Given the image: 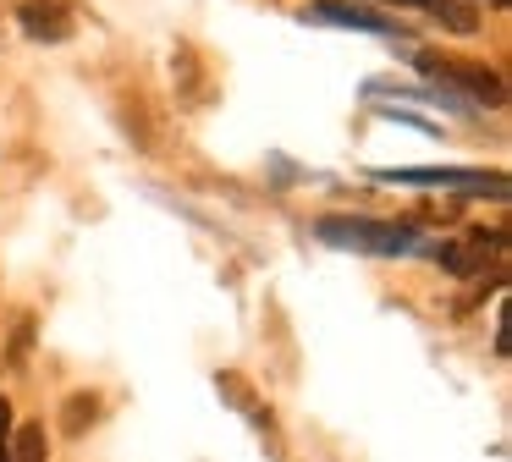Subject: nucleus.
Listing matches in <instances>:
<instances>
[{
  "label": "nucleus",
  "mask_w": 512,
  "mask_h": 462,
  "mask_svg": "<svg viewBox=\"0 0 512 462\" xmlns=\"http://www.w3.org/2000/svg\"><path fill=\"white\" fill-rule=\"evenodd\" d=\"M320 237L331 248H358V253H408L413 231L391 220H320Z\"/></svg>",
  "instance_id": "obj_1"
},
{
  "label": "nucleus",
  "mask_w": 512,
  "mask_h": 462,
  "mask_svg": "<svg viewBox=\"0 0 512 462\" xmlns=\"http://www.w3.org/2000/svg\"><path fill=\"white\" fill-rule=\"evenodd\" d=\"M413 61H419V72H424V77L463 88V94L485 99V105H501V99H507V83H501L496 72H485V66H468V61H441V55H424V50L413 55Z\"/></svg>",
  "instance_id": "obj_2"
},
{
  "label": "nucleus",
  "mask_w": 512,
  "mask_h": 462,
  "mask_svg": "<svg viewBox=\"0 0 512 462\" xmlns=\"http://www.w3.org/2000/svg\"><path fill=\"white\" fill-rule=\"evenodd\" d=\"M375 182L457 187V193H490V198H507V176H501V171H375Z\"/></svg>",
  "instance_id": "obj_3"
},
{
  "label": "nucleus",
  "mask_w": 512,
  "mask_h": 462,
  "mask_svg": "<svg viewBox=\"0 0 512 462\" xmlns=\"http://www.w3.org/2000/svg\"><path fill=\"white\" fill-rule=\"evenodd\" d=\"M303 17L336 22V28H364V33H397L386 17H375V11H358V6H342V0H309V6H303Z\"/></svg>",
  "instance_id": "obj_4"
},
{
  "label": "nucleus",
  "mask_w": 512,
  "mask_h": 462,
  "mask_svg": "<svg viewBox=\"0 0 512 462\" xmlns=\"http://www.w3.org/2000/svg\"><path fill=\"white\" fill-rule=\"evenodd\" d=\"M23 28L34 33V39H67L72 17L61 11V0H28V6H23Z\"/></svg>",
  "instance_id": "obj_5"
},
{
  "label": "nucleus",
  "mask_w": 512,
  "mask_h": 462,
  "mask_svg": "<svg viewBox=\"0 0 512 462\" xmlns=\"http://www.w3.org/2000/svg\"><path fill=\"white\" fill-rule=\"evenodd\" d=\"M397 6H424V11H435V17H446V28H474V17H463V0H397Z\"/></svg>",
  "instance_id": "obj_6"
},
{
  "label": "nucleus",
  "mask_w": 512,
  "mask_h": 462,
  "mask_svg": "<svg viewBox=\"0 0 512 462\" xmlns=\"http://www.w3.org/2000/svg\"><path fill=\"white\" fill-rule=\"evenodd\" d=\"M17 462H45V424H28L17 435Z\"/></svg>",
  "instance_id": "obj_7"
},
{
  "label": "nucleus",
  "mask_w": 512,
  "mask_h": 462,
  "mask_svg": "<svg viewBox=\"0 0 512 462\" xmlns=\"http://www.w3.org/2000/svg\"><path fill=\"white\" fill-rule=\"evenodd\" d=\"M83 418H94V396H72V407H67V429H83Z\"/></svg>",
  "instance_id": "obj_8"
},
{
  "label": "nucleus",
  "mask_w": 512,
  "mask_h": 462,
  "mask_svg": "<svg viewBox=\"0 0 512 462\" xmlns=\"http://www.w3.org/2000/svg\"><path fill=\"white\" fill-rule=\"evenodd\" d=\"M0 462H12V407L0 402Z\"/></svg>",
  "instance_id": "obj_9"
},
{
  "label": "nucleus",
  "mask_w": 512,
  "mask_h": 462,
  "mask_svg": "<svg viewBox=\"0 0 512 462\" xmlns=\"http://www.w3.org/2000/svg\"><path fill=\"white\" fill-rule=\"evenodd\" d=\"M490 6H507V0H490Z\"/></svg>",
  "instance_id": "obj_10"
}]
</instances>
